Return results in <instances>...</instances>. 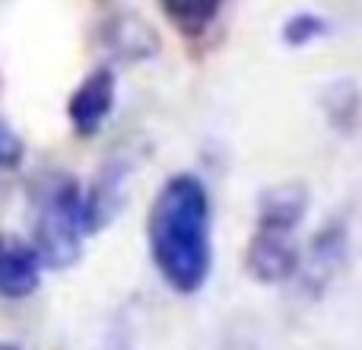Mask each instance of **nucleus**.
<instances>
[{
  "mask_svg": "<svg viewBox=\"0 0 362 350\" xmlns=\"http://www.w3.org/2000/svg\"><path fill=\"white\" fill-rule=\"evenodd\" d=\"M146 242L159 277L175 293L191 296L213 271V217L206 185L178 172L156 191L146 217Z\"/></svg>",
  "mask_w": 362,
  "mask_h": 350,
  "instance_id": "1",
  "label": "nucleus"
},
{
  "mask_svg": "<svg viewBox=\"0 0 362 350\" xmlns=\"http://www.w3.org/2000/svg\"><path fill=\"white\" fill-rule=\"evenodd\" d=\"M86 220H83V188L67 172H45L35 181V230L32 245L45 268L64 271L80 261Z\"/></svg>",
  "mask_w": 362,
  "mask_h": 350,
  "instance_id": "2",
  "label": "nucleus"
},
{
  "mask_svg": "<svg viewBox=\"0 0 362 350\" xmlns=\"http://www.w3.org/2000/svg\"><path fill=\"white\" fill-rule=\"evenodd\" d=\"M302 252L289 239V232L261 230L257 226L245 249V271L257 283H286L299 274Z\"/></svg>",
  "mask_w": 362,
  "mask_h": 350,
  "instance_id": "3",
  "label": "nucleus"
},
{
  "mask_svg": "<svg viewBox=\"0 0 362 350\" xmlns=\"http://www.w3.org/2000/svg\"><path fill=\"white\" fill-rule=\"evenodd\" d=\"M112 108H115V74L108 67H99L70 96V102H67L70 128L80 137H95L105 128Z\"/></svg>",
  "mask_w": 362,
  "mask_h": 350,
  "instance_id": "4",
  "label": "nucleus"
},
{
  "mask_svg": "<svg viewBox=\"0 0 362 350\" xmlns=\"http://www.w3.org/2000/svg\"><path fill=\"white\" fill-rule=\"evenodd\" d=\"M42 268L35 245L13 232H0V300H29L42 287Z\"/></svg>",
  "mask_w": 362,
  "mask_h": 350,
  "instance_id": "5",
  "label": "nucleus"
},
{
  "mask_svg": "<svg viewBox=\"0 0 362 350\" xmlns=\"http://www.w3.org/2000/svg\"><path fill=\"white\" fill-rule=\"evenodd\" d=\"M308 188L302 181H280L257 198V226L276 232H293L308 213Z\"/></svg>",
  "mask_w": 362,
  "mask_h": 350,
  "instance_id": "6",
  "label": "nucleus"
},
{
  "mask_svg": "<svg viewBox=\"0 0 362 350\" xmlns=\"http://www.w3.org/2000/svg\"><path fill=\"white\" fill-rule=\"evenodd\" d=\"M127 163H108L99 172L86 194H83V220H86V232H99L108 226L118 210L124 207V185H127Z\"/></svg>",
  "mask_w": 362,
  "mask_h": 350,
  "instance_id": "7",
  "label": "nucleus"
},
{
  "mask_svg": "<svg viewBox=\"0 0 362 350\" xmlns=\"http://www.w3.org/2000/svg\"><path fill=\"white\" fill-rule=\"evenodd\" d=\"M346 252V226L331 223L312 239V252H308V261L299 264V271L305 268V281L312 290H321L325 281L340 268Z\"/></svg>",
  "mask_w": 362,
  "mask_h": 350,
  "instance_id": "8",
  "label": "nucleus"
},
{
  "mask_svg": "<svg viewBox=\"0 0 362 350\" xmlns=\"http://www.w3.org/2000/svg\"><path fill=\"white\" fill-rule=\"evenodd\" d=\"M108 48L118 57H124V61H146V57H153L159 51V38H156V29L146 19L121 16L112 23Z\"/></svg>",
  "mask_w": 362,
  "mask_h": 350,
  "instance_id": "9",
  "label": "nucleus"
},
{
  "mask_svg": "<svg viewBox=\"0 0 362 350\" xmlns=\"http://www.w3.org/2000/svg\"><path fill=\"white\" fill-rule=\"evenodd\" d=\"M165 16L178 26L185 35H200L216 19L223 0H159Z\"/></svg>",
  "mask_w": 362,
  "mask_h": 350,
  "instance_id": "10",
  "label": "nucleus"
},
{
  "mask_svg": "<svg viewBox=\"0 0 362 350\" xmlns=\"http://www.w3.org/2000/svg\"><path fill=\"white\" fill-rule=\"evenodd\" d=\"M325 19L315 16V13H296L286 26H283V42L286 45H308L318 35H325Z\"/></svg>",
  "mask_w": 362,
  "mask_h": 350,
  "instance_id": "11",
  "label": "nucleus"
},
{
  "mask_svg": "<svg viewBox=\"0 0 362 350\" xmlns=\"http://www.w3.org/2000/svg\"><path fill=\"white\" fill-rule=\"evenodd\" d=\"M25 159V144L4 118H0V169L4 172H13L19 169Z\"/></svg>",
  "mask_w": 362,
  "mask_h": 350,
  "instance_id": "12",
  "label": "nucleus"
},
{
  "mask_svg": "<svg viewBox=\"0 0 362 350\" xmlns=\"http://www.w3.org/2000/svg\"><path fill=\"white\" fill-rule=\"evenodd\" d=\"M0 350H19L16 344H6V341H0Z\"/></svg>",
  "mask_w": 362,
  "mask_h": 350,
  "instance_id": "13",
  "label": "nucleus"
}]
</instances>
